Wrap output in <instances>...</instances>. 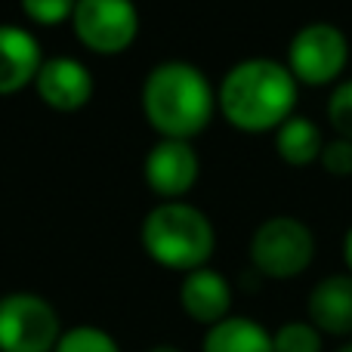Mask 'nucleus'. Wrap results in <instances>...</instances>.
<instances>
[{
  "instance_id": "nucleus-1",
  "label": "nucleus",
  "mask_w": 352,
  "mask_h": 352,
  "mask_svg": "<svg viewBox=\"0 0 352 352\" xmlns=\"http://www.w3.org/2000/svg\"><path fill=\"white\" fill-rule=\"evenodd\" d=\"M300 84L285 62L254 56L241 59L226 72L217 87V111L235 130L269 133L278 130L291 115H297Z\"/></svg>"
},
{
  "instance_id": "nucleus-2",
  "label": "nucleus",
  "mask_w": 352,
  "mask_h": 352,
  "mask_svg": "<svg viewBox=\"0 0 352 352\" xmlns=\"http://www.w3.org/2000/svg\"><path fill=\"white\" fill-rule=\"evenodd\" d=\"M142 115L161 140L192 142L217 115V90L195 62L167 59L146 74L140 90Z\"/></svg>"
},
{
  "instance_id": "nucleus-3",
  "label": "nucleus",
  "mask_w": 352,
  "mask_h": 352,
  "mask_svg": "<svg viewBox=\"0 0 352 352\" xmlns=\"http://www.w3.org/2000/svg\"><path fill=\"white\" fill-rule=\"evenodd\" d=\"M140 241L158 266L186 275L210 263L217 229L201 207L188 201H161L142 219Z\"/></svg>"
},
{
  "instance_id": "nucleus-4",
  "label": "nucleus",
  "mask_w": 352,
  "mask_h": 352,
  "mask_svg": "<svg viewBox=\"0 0 352 352\" xmlns=\"http://www.w3.org/2000/svg\"><path fill=\"white\" fill-rule=\"evenodd\" d=\"M250 263L260 275L275 281H287L303 275L316 260V235L312 229L297 217H278L263 219L250 235Z\"/></svg>"
},
{
  "instance_id": "nucleus-5",
  "label": "nucleus",
  "mask_w": 352,
  "mask_h": 352,
  "mask_svg": "<svg viewBox=\"0 0 352 352\" xmlns=\"http://www.w3.org/2000/svg\"><path fill=\"white\" fill-rule=\"evenodd\" d=\"M62 322L47 297L12 291L0 297V352H53Z\"/></svg>"
},
{
  "instance_id": "nucleus-6",
  "label": "nucleus",
  "mask_w": 352,
  "mask_h": 352,
  "mask_svg": "<svg viewBox=\"0 0 352 352\" xmlns=\"http://www.w3.org/2000/svg\"><path fill=\"white\" fill-rule=\"evenodd\" d=\"M349 62V37L334 22H309L287 43V72L297 84H334Z\"/></svg>"
},
{
  "instance_id": "nucleus-7",
  "label": "nucleus",
  "mask_w": 352,
  "mask_h": 352,
  "mask_svg": "<svg viewBox=\"0 0 352 352\" xmlns=\"http://www.w3.org/2000/svg\"><path fill=\"white\" fill-rule=\"evenodd\" d=\"M72 28L87 50L99 56H118L133 47L140 34V10L133 0H78Z\"/></svg>"
},
{
  "instance_id": "nucleus-8",
  "label": "nucleus",
  "mask_w": 352,
  "mask_h": 352,
  "mask_svg": "<svg viewBox=\"0 0 352 352\" xmlns=\"http://www.w3.org/2000/svg\"><path fill=\"white\" fill-rule=\"evenodd\" d=\"M142 176L161 201H182L201 176V158L186 140H158L146 152Z\"/></svg>"
},
{
  "instance_id": "nucleus-9",
  "label": "nucleus",
  "mask_w": 352,
  "mask_h": 352,
  "mask_svg": "<svg viewBox=\"0 0 352 352\" xmlns=\"http://www.w3.org/2000/svg\"><path fill=\"white\" fill-rule=\"evenodd\" d=\"M34 90L43 105L53 111H78L93 99L96 80L93 72L74 56H53L43 59L41 72L34 78Z\"/></svg>"
},
{
  "instance_id": "nucleus-10",
  "label": "nucleus",
  "mask_w": 352,
  "mask_h": 352,
  "mask_svg": "<svg viewBox=\"0 0 352 352\" xmlns=\"http://www.w3.org/2000/svg\"><path fill=\"white\" fill-rule=\"evenodd\" d=\"M179 306L192 322L213 328L217 322L232 316V285L223 272L210 266H201L195 272L182 275Z\"/></svg>"
},
{
  "instance_id": "nucleus-11",
  "label": "nucleus",
  "mask_w": 352,
  "mask_h": 352,
  "mask_svg": "<svg viewBox=\"0 0 352 352\" xmlns=\"http://www.w3.org/2000/svg\"><path fill=\"white\" fill-rule=\"evenodd\" d=\"M43 65L37 37L22 25H0V96L25 90L34 84Z\"/></svg>"
},
{
  "instance_id": "nucleus-12",
  "label": "nucleus",
  "mask_w": 352,
  "mask_h": 352,
  "mask_svg": "<svg viewBox=\"0 0 352 352\" xmlns=\"http://www.w3.org/2000/svg\"><path fill=\"white\" fill-rule=\"evenodd\" d=\"M309 322L324 337H349L352 334V275L337 272L322 278L309 294Z\"/></svg>"
},
{
  "instance_id": "nucleus-13",
  "label": "nucleus",
  "mask_w": 352,
  "mask_h": 352,
  "mask_svg": "<svg viewBox=\"0 0 352 352\" xmlns=\"http://www.w3.org/2000/svg\"><path fill=\"white\" fill-rule=\"evenodd\" d=\"M201 352H272V331H266L256 318L229 316L207 328Z\"/></svg>"
},
{
  "instance_id": "nucleus-14",
  "label": "nucleus",
  "mask_w": 352,
  "mask_h": 352,
  "mask_svg": "<svg viewBox=\"0 0 352 352\" xmlns=\"http://www.w3.org/2000/svg\"><path fill=\"white\" fill-rule=\"evenodd\" d=\"M324 148V136L312 118L291 115L278 130H275V152L291 167H309L318 164V155Z\"/></svg>"
},
{
  "instance_id": "nucleus-15",
  "label": "nucleus",
  "mask_w": 352,
  "mask_h": 352,
  "mask_svg": "<svg viewBox=\"0 0 352 352\" xmlns=\"http://www.w3.org/2000/svg\"><path fill=\"white\" fill-rule=\"evenodd\" d=\"M324 349V334L306 318H294L275 328L272 334V352H322Z\"/></svg>"
},
{
  "instance_id": "nucleus-16",
  "label": "nucleus",
  "mask_w": 352,
  "mask_h": 352,
  "mask_svg": "<svg viewBox=\"0 0 352 352\" xmlns=\"http://www.w3.org/2000/svg\"><path fill=\"white\" fill-rule=\"evenodd\" d=\"M53 352H121V346H118V340L105 328L78 324V328L62 331Z\"/></svg>"
},
{
  "instance_id": "nucleus-17",
  "label": "nucleus",
  "mask_w": 352,
  "mask_h": 352,
  "mask_svg": "<svg viewBox=\"0 0 352 352\" xmlns=\"http://www.w3.org/2000/svg\"><path fill=\"white\" fill-rule=\"evenodd\" d=\"M328 121L340 140L352 142V78L337 84L328 96Z\"/></svg>"
},
{
  "instance_id": "nucleus-18",
  "label": "nucleus",
  "mask_w": 352,
  "mask_h": 352,
  "mask_svg": "<svg viewBox=\"0 0 352 352\" xmlns=\"http://www.w3.org/2000/svg\"><path fill=\"white\" fill-rule=\"evenodd\" d=\"M78 0H19L22 12L34 25H62L72 22V12Z\"/></svg>"
},
{
  "instance_id": "nucleus-19",
  "label": "nucleus",
  "mask_w": 352,
  "mask_h": 352,
  "mask_svg": "<svg viewBox=\"0 0 352 352\" xmlns=\"http://www.w3.org/2000/svg\"><path fill=\"white\" fill-rule=\"evenodd\" d=\"M318 164L331 176H352V142L349 140H324V148L318 155Z\"/></svg>"
},
{
  "instance_id": "nucleus-20",
  "label": "nucleus",
  "mask_w": 352,
  "mask_h": 352,
  "mask_svg": "<svg viewBox=\"0 0 352 352\" xmlns=\"http://www.w3.org/2000/svg\"><path fill=\"white\" fill-rule=\"evenodd\" d=\"M343 263H346V269L352 275V226L346 229V235H343Z\"/></svg>"
},
{
  "instance_id": "nucleus-21",
  "label": "nucleus",
  "mask_w": 352,
  "mask_h": 352,
  "mask_svg": "<svg viewBox=\"0 0 352 352\" xmlns=\"http://www.w3.org/2000/svg\"><path fill=\"white\" fill-rule=\"evenodd\" d=\"M148 352H182L179 346H173V343H158V346H152Z\"/></svg>"
},
{
  "instance_id": "nucleus-22",
  "label": "nucleus",
  "mask_w": 352,
  "mask_h": 352,
  "mask_svg": "<svg viewBox=\"0 0 352 352\" xmlns=\"http://www.w3.org/2000/svg\"><path fill=\"white\" fill-rule=\"evenodd\" d=\"M337 352H352V340H349V343H343V346L337 349Z\"/></svg>"
}]
</instances>
